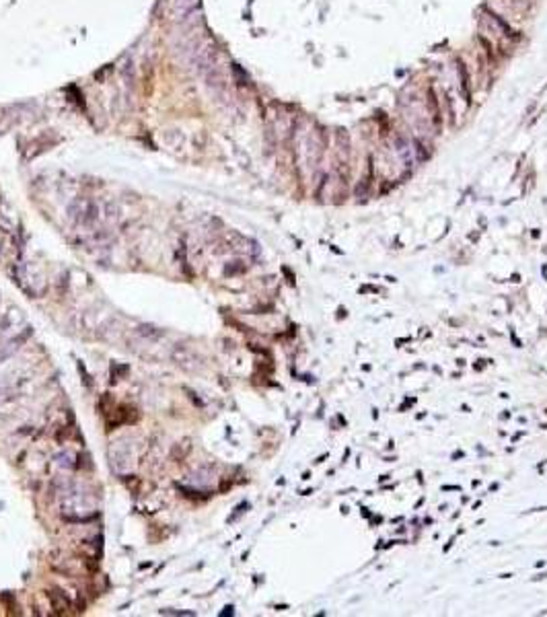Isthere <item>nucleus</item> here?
Wrapping results in <instances>:
<instances>
[{
    "label": "nucleus",
    "mask_w": 547,
    "mask_h": 617,
    "mask_svg": "<svg viewBox=\"0 0 547 617\" xmlns=\"http://www.w3.org/2000/svg\"><path fill=\"white\" fill-rule=\"evenodd\" d=\"M531 3H533V0H531Z\"/></svg>",
    "instance_id": "nucleus-1"
}]
</instances>
